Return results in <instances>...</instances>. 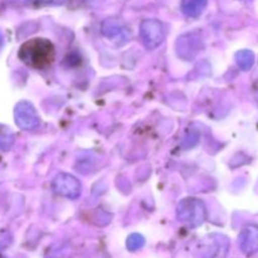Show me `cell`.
<instances>
[{
  "label": "cell",
  "instance_id": "obj_6",
  "mask_svg": "<svg viewBox=\"0 0 258 258\" xmlns=\"http://www.w3.org/2000/svg\"><path fill=\"white\" fill-rule=\"evenodd\" d=\"M101 32L107 39L115 42L117 45H123L130 40L131 32L127 25L117 18H108L102 23Z\"/></svg>",
  "mask_w": 258,
  "mask_h": 258
},
{
  "label": "cell",
  "instance_id": "obj_15",
  "mask_svg": "<svg viewBox=\"0 0 258 258\" xmlns=\"http://www.w3.org/2000/svg\"><path fill=\"white\" fill-rule=\"evenodd\" d=\"M45 3H49V4H62L63 2H66V0H44Z\"/></svg>",
  "mask_w": 258,
  "mask_h": 258
},
{
  "label": "cell",
  "instance_id": "obj_17",
  "mask_svg": "<svg viewBox=\"0 0 258 258\" xmlns=\"http://www.w3.org/2000/svg\"><path fill=\"white\" fill-rule=\"evenodd\" d=\"M0 258H5V257H2V256H0Z\"/></svg>",
  "mask_w": 258,
  "mask_h": 258
},
{
  "label": "cell",
  "instance_id": "obj_12",
  "mask_svg": "<svg viewBox=\"0 0 258 258\" xmlns=\"http://www.w3.org/2000/svg\"><path fill=\"white\" fill-rule=\"evenodd\" d=\"M14 144V134L9 127L0 125V151H7Z\"/></svg>",
  "mask_w": 258,
  "mask_h": 258
},
{
  "label": "cell",
  "instance_id": "obj_13",
  "mask_svg": "<svg viewBox=\"0 0 258 258\" xmlns=\"http://www.w3.org/2000/svg\"><path fill=\"white\" fill-rule=\"evenodd\" d=\"M144 244H145V238L139 233L130 234L127 241H126V247H127L128 251L131 252L139 251L140 248H143Z\"/></svg>",
  "mask_w": 258,
  "mask_h": 258
},
{
  "label": "cell",
  "instance_id": "obj_2",
  "mask_svg": "<svg viewBox=\"0 0 258 258\" xmlns=\"http://www.w3.org/2000/svg\"><path fill=\"white\" fill-rule=\"evenodd\" d=\"M176 218L185 226L196 228L207 219V208L203 201L197 198H185L176 207Z\"/></svg>",
  "mask_w": 258,
  "mask_h": 258
},
{
  "label": "cell",
  "instance_id": "obj_16",
  "mask_svg": "<svg viewBox=\"0 0 258 258\" xmlns=\"http://www.w3.org/2000/svg\"><path fill=\"white\" fill-rule=\"evenodd\" d=\"M0 47H2V37H0Z\"/></svg>",
  "mask_w": 258,
  "mask_h": 258
},
{
  "label": "cell",
  "instance_id": "obj_4",
  "mask_svg": "<svg viewBox=\"0 0 258 258\" xmlns=\"http://www.w3.org/2000/svg\"><path fill=\"white\" fill-rule=\"evenodd\" d=\"M203 39L199 33H186L176 40V54L184 60H193L203 49Z\"/></svg>",
  "mask_w": 258,
  "mask_h": 258
},
{
  "label": "cell",
  "instance_id": "obj_14",
  "mask_svg": "<svg viewBox=\"0 0 258 258\" xmlns=\"http://www.w3.org/2000/svg\"><path fill=\"white\" fill-rule=\"evenodd\" d=\"M13 237L12 234L9 233L8 231H0V251L2 249H5L7 247H9L12 244Z\"/></svg>",
  "mask_w": 258,
  "mask_h": 258
},
{
  "label": "cell",
  "instance_id": "obj_9",
  "mask_svg": "<svg viewBox=\"0 0 258 258\" xmlns=\"http://www.w3.org/2000/svg\"><path fill=\"white\" fill-rule=\"evenodd\" d=\"M206 246V258H224L228 253L229 242L223 236H212Z\"/></svg>",
  "mask_w": 258,
  "mask_h": 258
},
{
  "label": "cell",
  "instance_id": "obj_10",
  "mask_svg": "<svg viewBox=\"0 0 258 258\" xmlns=\"http://www.w3.org/2000/svg\"><path fill=\"white\" fill-rule=\"evenodd\" d=\"M208 0H181V10L189 18H198L203 14Z\"/></svg>",
  "mask_w": 258,
  "mask_h": 258
},
{
  "label": "cell",
  "instance_id": "obj_11",
  "mask_svg": "<svg viewBox=\"0 0 258 258\" xmlns=\"http://www.w3.org/2000/svg\"><path fill=\"white\" fill-rule=\"evenodd\" d=\"M254 53L249 49H242L236 53V62L242 71H248L254 64Z\"/></svg>",
  "mask_w": 258,
  "mask_h": 258
},
{
  "label": "cell",
  "instance_id": "obj_7",
  "mask_svg": "<svg viewBox=\"0 0 258 258\" xmlns=\"http://www.w3.org/2000/svg\"><path fill=\"white\" fill-rule=\"evenodd\" d=\"M52 185L53 190L58 196H62L68 199H77L81 196V190H82L80 180L72 174L67 173H59L58 175H55Z\"/></svg>",
  "mask_w": 258,
  "mask_h": 258
},
{
  "label": "cell",
  "instance_id": "obj_8",
  "mask_svg": "<svg viewBox=\"0 0 258 258\" xmlns=\"http://www.w3.org/2000/svg\"><path fill=\"white\" fill-rule=\"evenodd\" d=\"M239 248L246 256L258 252V226L256 224H249L242 229L241 234L238 237Z\"/></svg>",
  "mask_w": 258,
  "mask_h": 258
},
{
  "label": "cell",
  "instance_id": "obj_1",
  "mask_svg": "<svg viewBox=\"0 0 258 258\" xmlns=\"http://www.w3.org/2000/svg\"><path fill=\"white\" fill-rule=\"evenodd\" d=\"M18 57L24 64L35 70H43L49 67L54 60V45L45 38H32L20 45Z\"/></svg>",
  "mask_w": 258,
  "mask_h": 258
},
{
  "label": "cell",
  "instance_id": "obj_5",
  "mask_svg": "<svg viewBox=\"0 0 258 258\" xmlns=\"http://www.w3.org/2000/svg\"><path fill=\"white\" fill-rule=\"evenodd\" d=\"M15 123L22 130H34L39 126L40 117L34 106L28 101H20L14 107Z\"/></svg>",
  "mask_w": 258,
  "mask_h": 258
},
{
  "label": "cell",
  "instance_id": "obj_3",
  "mask_svg": "<svg viewBox=\"0 0 258 258\" xmlns=\"http://www.w3.org/2000/svg\"><path fill=\"white\" fill-rule=\"evenodd\" d=\"M140 39L148 49H155L165 39V28L156 19H145L140 24Z\"/></svg>",
  "mask_w": 258,
  "mask_h": 258
}]
</instances>
